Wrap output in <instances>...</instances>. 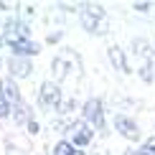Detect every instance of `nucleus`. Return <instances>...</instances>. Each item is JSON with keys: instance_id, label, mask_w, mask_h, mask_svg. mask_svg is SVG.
Here are the masks:
<instances>
[{"instance_id": "1", "label": "nucleus", "mask_w": 155, "mask_h": 155, "mask_svg": "<svg viewBox=\"0 0 155 155\" xmlns=\"http://www.w3.org/2000/svg\"><path fill=\"white\" fill-rule=\"evenodd\" d=\"M81 25L87 33H94V36H104L109 31V18L104 8L99 5H84L81 8Z\"/></svg>"}, {"instance_id": "2", "label": "nucleus", "mask_w": 155, "mask_h": 155, "mask_svg": "<svg viewBox=\"0 0 155 155\" xmlns=\"http://www.w3.org/2000/svg\"><path fill=\"white\" fill-rule=\"evenodd\" d=\"M23 38H31V25L21 15H13L8 21H3V43L5 46L13 41H23Z\"/></svg>"}, {"instance_id": "3", "label": "nucleus", "mask_w": 155, "mask_h": 155, "mask_svg": "<svg viewBox=\"0 0 155 155\" xmlns=\"http://www.w3.org/2000/svg\"><path fill=\"white\" fill-rule=\"evenodd\" d=\"M84 122H87L89 127H97V130L99 132H104V104H102V99H87L84 102Z\"/></svg>"}, {"instance_id": "4", "label": "nucleus", "mask_w": 155, "mask_h": 155, "mask_svg": "<svg viewBox=\"0 0 155 155\" xmlns=\"http://www.w3.org/2000/svg\"><path fill=\"white\" fill-rule=\"evenodd\" d=\"M61 89H59V84H54V81H43L41 84V89H38V102H41L46 109H59L61 104Z\"/></svg>"}, {"instance_id": "5", "label": "nucleus", "mask_w": 155, "mask_h": 155, "mask_svg": "<svg viewBox=\"0 0 155 155\" xmlns=\"http://www.w3.org/2000/svg\"><path fill=\"white\" fill-rule=\"evenodd\" d=\"M74 64L79 66V59L74 54H59L54 61H51V71H54V84H59L61 79L69 76V69H74Z\"/></svg>"}, {"instance_id": "6", "label": "nucleus", "mask_w": 155, "mask_h": 155, "mask_svg": "<svg viewBox=\"0 0 155 155\" xmlns=\"http://www.w3.org/2000/svg\"><path fill=\"white\" fill-rule=\"evenodd\" d=\"M69 132H71V145H76V147L89 145V143H92V137H94V130L84 120H74L71 125H69Z\"/></svg>"}, {"instance_id": "7", "label": "nucleus", "mask_w": 155, "mask_h": 155, "mask_svg": "<svg viewBox=\"0 0 155 155\" xmlns=\"http://www.w3.org/2000/svg\"><path fill=\"white\" fill-rule=\"evenodd\" d=\"M114 130H117L125 140H137L140 137L137 122L130 120V117H125V114H114Z\"/></svg>"}, {"instance_id": "8", "label": "nucleus", "mask_w": 155, "mask_h": 155, "mask_svg": "<svg viewBox=\"0 0 155 155\" xmlns=\"http://www.w3.org/2000/svg\"><path fill=\"white\" fill-rule=\"evenodd\" d=\"M8 48H10V56H15V59H28V56H36L41 51V46L36 41H31V38L13 41V43H8Z\"/></svg>"}, {"instance_id": "9", "label": "nucleus", "mask_w": 155, "mask_h": 155, "mask_svg": "<svg viewBox=\"0 0 155 155\" xmlns=\"http://www.w3.org/2000/svg\"><path fill=\"white\" fill-rule=\"evenodd\" d=\"M0 97H3L10 107L21 102V89H18L15 79H10V76H3V79H0Z\"/></svg>"}, {"instance_id": "10", "label": "nucleus", "mask_w": 155, "mask_h": 155, "mask_svg": "<svg viewBox=\"0 0 155 155\" xmlns=\"http://www.w3.org/2000/svg\"><path fill=\"white\" fill-rule=\"evenodd\" d=\"M8 71H10V79H25V76L33 74V64L28 59H15V56H10Z\"/></svg>"}, {"instance_id": "11", "label": "nucleus", "mask_w": 155, "mask_h": 155, "mask_svg": "<svg viewBox=\"0 0 155 155\" xmlns=\"http://www.w3.org/2000/svg\"><path fill=\"white\" fill-rule=\"evenodd\" d=\"M10 114H13V122H15V125H28V122L33 120V109L25 104L23 99L10 107Z\"/></svg>"}, {"instance_id": "12", "label": "nucleus", "mask_w": 155, "mask_h": 155, "mask_svg": "<svg viewBox=\"0 0 155 155\" xmlns=\"http://www.w3.org/2000/svg\"><path fill=\"white\" fill-rule=\"evenodd\" d=\"M107 56H109V61H112V66L117 69V71H122V74H130V66H127V59H125V51H122L120 46H109Z\"/></svg>"}, {"instance_id": "13", "label": "nucleus", "mask_w": 155, "mask_h": 155, "mask_svg": "<svg viewBox=\"0 0 155 155\" xmlns=\"http://www.w3.org/2000/svg\"><path fill=\"white\" fill-rule=\"evenodd\" d=\"M54 155H84L81 150H74V145L69 140H59L54 145Z\"/></svg>"}, {"instance_id": "14", "label": "nucleus", "mask_w": 155, "mask_h": 155, "mask_svg": "<svg viewBox=\"0 0 155 155\" xmlns=\"http://www.w3.org/2000/svg\"><path fill=\"white\" fill-rule=\"evenodd\" d=\"M132 48H135V54L143 56L145 61H147V59H153V54H150V43H147L145 38H135V41H132Z\"/></svg>"}, {"instance_id": "15", "label": "nucleus", "mask_w": 155, "mask_h": 155, "mask_svg": "<svg viewBox=\"0 0 155 155\" xmlns=\"http://www.w3.org/2000/svg\"><path fill=\"white\" fill-rule=\"evenodd\" d=\"M137 74H140V79H143V81H153V59H147L143 66H140Z\"/></svg>"}, {"instance_id": "16", "label": "nucleus", "mask_w": 155, "mask_h": 155, "mask_svg": "<svg viewBox=\"0 0 155 155\" xmlns=\"http://www.w3.org/2000/svg\"><path fill=\"white\" fill-rule=\"evenodd\" d=\"M135 155H155V137H147L143 143V147H140Z\"/></svg>"}, {"instance_id": "17", "label": "nucleus", "mask_w": 155, "mask_h": 155, "mask_svg": "<svg viewBox=\"0 0 155 155\" xmlns=\"http://www.w3.org/2000/svg\"><path fill=\"white\" fill-rule=\"evenodd\" d=\"M5 117H10V104L0 97V120H5Z\"/></svg>"}, {"instance_id": "18", "label": "nucleus", "mask_w": 155, "mask_h": 155, "mask_svg": "<svg viewBox=\"0 0 155 155\" xmlns=\"http://www.w3.org/2000/svg\"><path fill=\"white\" fill-rule=\"evenodd\" d=\"M25 130H28L31 135H38V130H41V127H38V120L33 117V120H31V122H28V125H25Z\"/></svg>"}, {"instance_id": "19", "label": "nucleus", "mask_w": 155, "mask_h": 155, "mask_svg": "<svg viewBox=\"0 0 155 155\" xmlns=\"http://www.w3.org/2000/svg\"><path fill=\"white\" fill-rule=\"evenodd\" d=\"M132 8H135V10H140V13H145V10H150L153 5H150V3H132Z\"/></svg>"}, {"instance_id": "20", "label": "nucleus", "mask_w": 155, "mask_h": 155, "mask_svg": "<svg viewBox=\"0 0 155 155\" xmlns=\"http://www.w3.org/2000/svg\"><path fill=\"white\" fill-rule=\"evenodd\" d=\"M61 36H64L61 31H56V33H48V38H46V41H48V43H56V41H61Z\"/></svg>"}, {"instance_id": "21", "label": "nucleus", "mask_w": 155, "mask_h": 155, "mask_svg": "<svg viewBox=\"0 0 155 155\" xmlns=\"http://www.w3.org/2000/svg\"><path fill=\"white\" fill-rule=\"evenodd\" d=\"M0 43H3V23H0Z\"/></svg>"}, {"instance_id": "22", "label": "nucleus", "mask_w": 155, "mask_h": 155, "mask_svg": "<svg viewBox=\"0 0 155 155\" xmlns=\"http://www.w3.org/2000/svg\"><path fill=\"white\" fill-rule=\"evenodd\" d=\"M8 155H18V153H15V150H13V153H8Z\"/></svg>"}, {"instance_id": "23", "label": "nucleus", "mask_w": 155, "mask_h": 155, "mask_svg": "<svg viewBox=\"0 0 155 155\" xmlns=\"http://www.w3.org/2000/svg\"><path fill=\"white\" fill-rule=\"evenodd\" d=\"M0 64H3V59H0Z\"/></svg>"}]
</instances>
